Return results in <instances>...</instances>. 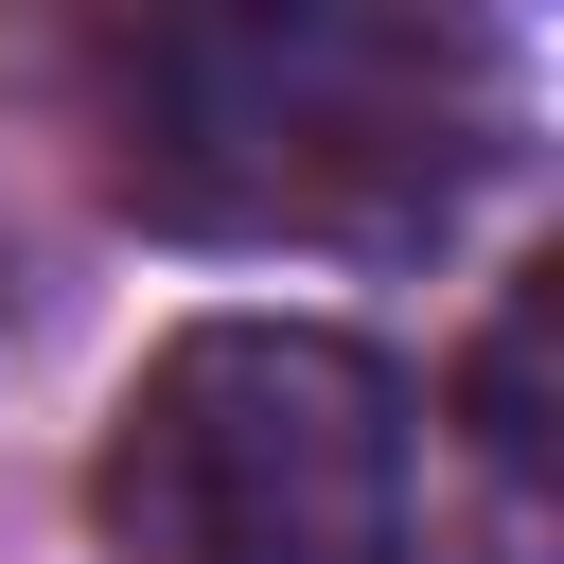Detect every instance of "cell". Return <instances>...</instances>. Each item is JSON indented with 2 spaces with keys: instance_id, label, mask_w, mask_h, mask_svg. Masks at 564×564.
Instances as JSON below:
<instances>
[{
  "instance_id": "obj_1",
  "label": "cell",
  "mask_w": 564,
  "mask_h": 564,
  "mask_svg": "<svg viewBox=\"0 0 564 564\" xmlns=\"http://www.w3.org/2000/svg\"><path fill=\"white\" fill-rule=\"evenodd\" d=\"M106 176L176 247H423L511 159V53L370 0H194L106 53Z\"/></svg>"
},
{
  "instance_id": "obj_2",
  "label": "cell",
  "mask_w": 564,
  "mask_h": 564,
  "mask_svg": "<svg viewBox=\"0 0 564 564\" xmlns=\"http://www.w3.org/2000/svg\"><path fill=\"white\" fill-rule=\"evenodd\" d=\"M106 564H405V370L335 317H176L88 458Z\"/></svg>"
}]
</instances>
